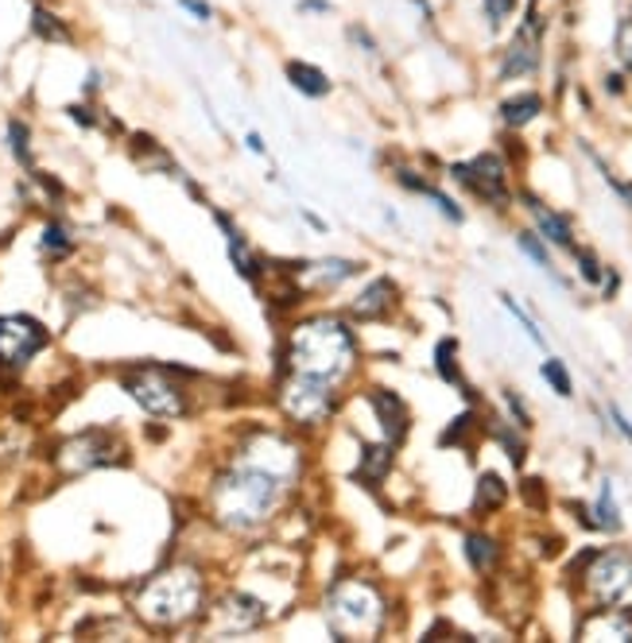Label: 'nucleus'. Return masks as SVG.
Returning <instances> with one entry per match:
<instances>
[{
    "instance_id": "obj_45",
    "label": "nucleus",
    "mask_w": 632,
    "mask_h": 643,
    "mask_svg": "<svg viewBox=\"0 0 632 643\" xmlns=\"http://www.w3.org/2000/svg\"><path fill=\"white\" fill-rule=\"evenodd\" d=\"M601 299H613V294H617V287H621V271H617V268H609V263H605V276H601Z\"/></svg>"
},
{
    "instance_id": "obj_3",
    "label": "nucleus",
    "mask_w": 632,
    "mask_h": 643,
    "mask_svg": "<svg viewBox=\"0 0 632 643\" xmlns=\"http://www.w3.org/2000/svg\"><path fill=\"white\" fill-rule=\"evenodd\" d=\"M210 604V578L190 558H175L152 570L128 593V609L148 632H187Z\"/></svg>"
},
{
    "instance_id": "obj_43",
    "label": "nucleus",
    "mask_w": 632,
    "mask_h": 643,
    "mask_svg": "<svg viewBox=\"0 0 632 643\" xmlns=\"http://www.w3.org/2000/svg\"><path fill=\"white\" fill-rule=\"evenodd\" d=\"M299 15H330L334 12V0H296Z\"/></svg>"
},
{
    "instance_id": "obj_14",
    "label": "nucleus",
    "mask_w": 632,
    "mask_h": 643,
    "mask_svg": "<svg viewBox=\"0 0 632 643\" xmlns=\"http://www.w3.org/2000/svg\"><path fill=\"white\" fill-rule=\"evenodd\" d=\"M400 310V283L388 276H376L345 302V318L350 322H388Z\"/></svg>"
},
{
    "instance_id": "obj_28",
    "label": "nucleus",
    "mask_w": 632,
    "mask_h": 643,
    "mask_svg": "<svg viewBox=\"0 0 632 643\" xmlns=\"http://www.w3.org/2000/svg\"><path fill=\"white\" fill-rule=\"evenodd\" d=\"M516 248H520L524 256H528L531 263H536L539 271H543L547 279H551V283H559V287H567V279L559 276V271H555V260H551V248H547V240L539 237L536 229H520L516 232Z\"/></svg>"
},
{
    "instance_id": "obj_15",
    "label": "nucleus",
    "mask_w": 632,
    "mask_h": 643,
    "mask_svg": "<svg viewBox=\"0 0 632 643\" xmlns=\"http://www.w3.org/2000/svg\"><path fill=\"white\" fill-rule=\"evenodd\" d=\"M578 640H632V604H586L574 624Z\"/></svg>"
},
{
    "instance_id": "obj_48",
    "label": "nucleus",
    "mask_w": 632,
    "mask_h": 643,
    "mask_svg": "<svg viewBox=\"0 0 632 643\" xmlns=\"http://www.w3.org/2000/svg\"><path fill=\"white\" fill-rule=\"evenodd\" d=\"M303 217H307V225H314L319 232H327V221H322L319 214H311V209H303Z\"/></svg>"
},
{
    "instance_id": "obj_24",
    "label": "nucleus",
    "mask_w": 632,
    "mask_h": 643,
    "mask_svg": "<svg viewBox=\"0 0 632 643\" xmlns=\"http://www.w3.org/2000/svg\"><path fill=\"white\" fill-rule=\"evenodd\" d=\"M74 248H79V240H74V229L63 221V217H48L40 229V256L48 263H66L74 256Z\"/></svg>"
},
{
    "instance_id": "obj_35",
    "label": "nucleus",
    "mask_w": 632,
    "mask_h": 643,
    "mask_svg": "<svg viewBox=\"0 0 632 643\" xmlns=\"http://www.w3.org/2000/svg\"><path fill=\"white\" fill-rule=\"evenodd\" d=\"M516 8H520V0H481V15H485V23H489L493 35L512 20Z\"/></svg>"
},
{
    "instance_id": "obj_13",
    "label": "nucleus",
    "mask_w": 632,
    "mask_h": 643,
    "mask_svg": "<svg viewBox=\"0 0 632 643\" xmlns=\"http://www.w3.org/2000/svg\"><path fill=\"white\" fill-rule=\"evenodd\" d=\"M280 271L296 279L303 294H330L342 283H350V279H358L365 271V263L350 260V256H319V260H291Z\"/></svg>"
},
{
    "instance_id": "obj_26",
    "label": "nucleus",
    "mask_w": 632,
    "mask_h": 643,
    "mask_svg": "<svg viewBox=\"0 0 632 643\" xmlns=\"http://www.w3.org/2000/svg\"><path fill=\"white\" fill-rule=\"evenodd\" d=\"M590 531H605V535H617L624 527V519H621V504H617V496H613V480H601L598 485V500L590 504Z\"/></svg>"
},
{
    "instance_id": "obj_11",
    "label": "nucleus",
    "mask_w": 632,
    "mask_h": 643,
    "mask_svg": "<svg viewBox=\"0 0 632 643\" xmlns=\"http://www.w3.org/2000/svg\"><path fill=\"white\" fill-rule=\"evenodd\" d=\"M543 39H547V20L536 0H531L524 20L516 23L508 46L500 51L497 82H524V77L539 74V66H543Z\"/></svg>"
},
{
    "instance_id": "obj_34",
    "label": "nucleus",
    "mask_w": 632,
    "mask_h": 643,
    "mask_svg": "<svg viewBox=\"0 0 632 643\" xmlns=\"http://www.w3.org/2000/svg\"><path fill=\"white\" fill-rule=\"evenodd\" d=\"M613 54H617V62H621V70H629L632 74V12H624L621 20H617Z\"/></svg>"
},
{
    "instance_id": "obj_46",
    "label": "nucleus",
    "mask_w": 632,
    "mask_h": 643,
    "mask_svg": "<svg viewBox=\"0 0 632 643\" xmlns=\"http://www.w3.org/2000/svg\"><path fill=\"white\" fill-rule=\"evenodd\" d=\"M245 147H249L252 155H260V159H268V144L260 132H245Z\"/></svg>"
},
{
    "instance_id": "obj_16",
    "label": "nucleus",
    "mask_w": 632,
    "mask_h": 643,
    "mask_svg": "<svg viewBox=\"0 0 632 643\" xmlns=\"http://www.w3.org/2000/svg\"><path fill=\"white\" fill-rule=\"evenodd\" d=\"M365 403L373 407V418L381 426V438L392 442V446H404L407 434H412V411H407L404 395H396L392 387H369Z\"/></svg>"
},
{
    "instance_id": "obj_8",
    "label": "nucleus",
    "mask_w": 632,
    "mask_h": 643,
    "mask_svg": "<svg viewBox=\"0 0 632 643\" xmlns=\"http://www.w3.org/2000/svg\"><path fill=\"white\" fill-rule=\"evenodd\" d=\"M51 469L55 477L74 480V477H86V473L97 469H113V465H125L128 461V442L121 431L113 426H86V431H74L66 438H59L48 454Z\"/></svg>"
},
{
    "instance_id": "obj_33",
    "label": "nucleus",
    "mask_w": 632,
    "mask_h": 643,
    "mask_svg": "<svg viewBox=\"0 0 632 643\" xmlns=\"http://www.w3.org/2000/svg\"><path fill=\"white\" fill-rule=\"evenodd\" d=\"M500 307H505V310H508V314H512V318H516V325H520V330H524V333H528V341H531V345L547 349V338H543V330H539V325H536V318H531V314H528V310H524V307H520V302H516V299H512V294H500Z\"/></svg>"
},
{
    "instance_id": "obj_49",
    "label": "nucleus",
    "mask_w": 632,
    "mask_h": 643,
    "mask_svg": "<svg viewBox=\"0 0 632 643\" xmlns=\"http://www.w3.org/2000/svg\"><path fill=\"white\" fill-rule=\"evenodd\" d=\"M0 635H4V624H0Z\"/></svg>"
},
{
    "instance_id": "obj_25",
    "label": "nucleus",
    "mask_w": 632,
    "mask_h": 643,
    "mask_svg": "<svg viewBox=\"0 0 632 643\" xmlns=\"http://www.w3.org/2000/svg\"><path fill=\"white\" fill-rule=\"evenodd\" d=\"M508 504V485H505V477L500 473H481L477 477V485H474V516L477 519H489V516H497L500 508Z\"/></svg>"
},
{
    "instance_id": "obj_44",
    "label": "nucleus",
    "mask_w": 632,
    "mask_h": 643,
    "mask_svg": "<svg viewBox=\"0 0 632 643\" xmlns=\"http://www.w3.org/2000/svg\"><path fill=\"white\" fill-rule=\"evenodd\" d=\"M609 423H613V431L621 434L624 442H632V423H629V415L617 407V403H609Z\"/></svg>"
},
{
    "instance_id": "obj_37",
    "label": "nucleus",
    "mask_w": 632,
    "mask_h": 643,
    "mask_svg": "<svg viewBox=\"0 0 632 643\" xmlns=\"http://www.w3.org/2000/svg\"><path fill=\"white\" fill-rule=\"evenodd\" d=\"M63 113L71 116V121L79 124V128H86V132H94V128H102V124H105V116L97 113L94 101H86V97H82V101H71V105H66Z\"/></svg>"
},
{
    "instance_id": "obj_38",
    "label": "nucleus",
    "mask_w": 632,
    "mask_h": 643,
    "mask_svg": "<svg viewBox=\"0 0 632 643\" xmlns=\"http://www.w3.org/2000/svg\"><path fill=\"white\" fill-rule=\"evenodd\" d=\"M500 403H505L508 418H512L520 431H531V411H528V403L520 400V392H512V387H500Z\"/></svg>"
},
{
    "instance_id": "obj_36",
    "label": "nucleus",
    "mask_w": 632,
    "mask_h": 643,
    "mask_svg": "<svg viewBox=\"0 0 632 643\" xmlns=\"http://www.w3.org/2000/svg\"><path fill=\"white\" fill-rule=\"evenodd\" d=\"M574 263H578V276H582V283H590V287H598L601 283V276H605V263L598 260V252L593 248H582L578 245L574 252Z\"/></svg>"
},
{
    "instance_id": "obj_7",
    "label": "nucleus",
    "mask_w": 632,
    "mask_h": 643,
    "mask_svg": "<svg viewBox=\"0 0 632 643\" xmlns=\"http://www.w3.org/2000/svg\"><path fill=\"white\" fill-rule=\"evenodd\" d=\"M272 403H276V411H280V418L296 434H319V431H327L338 418V411H342V387L283 369L272 384Z\"/></svg>"
},
{
    "instance_id": "obj_6",
    "label": "nucleus",
    "mask_w": 632,
    "mask_h": 643,
    "mask_svg": "<svg viewBox=\"0 0 632 643\" xmlns=\"http://www.w3.org/2000/svg\"><path fill=\"white\" fill-rule=\"evenodd\" d=\"M582 604H632V547H586L567 566Z\"/></svg>"
},
{
    "instance_id": "obj_42",
    "label": "nucleus",
    "mask_w": 632,
    "mask_h": 643,
    "mask_svg": "<svg viewBox=\"0 0 632 643\" xmlns=\"http://www.w3.org/2000/svg\"><path fill=\"white\" fill-rule=\"evenodd\" d=\"M102 90H105V74H102L97 66H90V70H86V82H82V97L94 101Z\"/></svg>"
},
{
    "instance_id": "obj_19",
    "label": "nucleus",
    "mask_w": 632,
    "mask_h": 643,
    "mask_svg": "<svg viewBox=\"0 0 632 643\" xmlns=\"http://www.w3.org/2000/svg\"><path fill=\"white\" fill-rule=\"evenodd\" d=\"M396 449L392 442H361L358 449V469H353V480L365 488H381L388 480L392 465H396Z\"/></svg>"
},
{
    "instance_id": "obj_27",
    "label": "nucleus",
    "mask_w": 632,
    "mask_h": 643,
    "mask_svg": "<svg viewBox=\"0 0 632 643\" xmlns=\"http://www.w3.org/2000/svg\"><path fill=\"white\" fill-rule=\"evenodd\" d=\"M485 431H489L493 438L500 442V449L508 454V461L524 465V457H528V438H524V434H528V431H520V426H516L508 415H493L489 423H485Z\"/></svg>"
},
{
    "instance_id": "obj_18",
    "label": "nucleus",
    "mask_w": 632,
    "mask_h": 643,
    "mask_svg": "<svg viewBox=\"0 0 632 643\" xmlns=\"http://www.w3.org/2000/svg\"><path fill=\"white\" fill-rule=\"evenodd\" d=\"M28 31H32V39H40V43H48V46H71L74 39H79L74 23L59 12L55 0H32V20H28Z\"/></svg>"
},
{
    "instance_id": "obj_2",
    "label": "nucleus",
    "mask_w": 632,
    "mask_h": 643,
    "mask_svg": "<svg viewBox=\"0 0 632 643\" xmlns=\"http://www.w3.org/2000/svg\"><path fill=\"white\" fill-rule=\"evenodd\" d=\"M283 369L345 387L361 369V341L353 322L330 310L291 318L280 345V372Z\"/></svg>"
},
{
    "instance_id": "obj_12",
    "label": "nucleus",
    "mask_w": 632,
    "mask_h": 643,
    "mask_svg": "<svg viewBox=\"0 0 632 643\" xmlns=\"http://www.w3.org/2000/svg\"><path fill=\"white\" fill-rule=\"evenodd\" d=\"M51 341H55L51 330L35 314H24V310L0 314V372L20 376L35 356L48 353Z\"/></svg>"
},
{
    "instance_id": "obj_5",
    "label": "nucleus",
    "mask_w": 632,
    "mask_h": 643,
    "mask_svg": "<svg viewBox=\"0 0 632 643\" xmlns=\"http://www.w3.org/2000/svg\"><path fill=\"white\" fill-rule=\"evenodd\" d=\"M198 372L190 369H175V364H125L117 372V384L136 407L148 418H164V423H175V418H187L195 400H190L187 380H195Z\"/></svg>"
},
{
    "instance_id": "obj_9",
    "label": "nucleus",
    "mask_w": 632,
    "mask_h": 643,
    "mask_svg": "<svg viewBox=\"0 0 632 643\" xmlns=\"http://www.w3.org/2000/svg\"><path fill=\"white\" fill-rule=\"evenodd\" d=\"M272 620V604L260 593L245 585H229L218 597H210L203 620H198V632L206 640H234V635H249Z\"/></svg>"
},
{
    "instance_id": "obj_21",
    "label": "nucleus",
    "mask_w": 632,
    "mask_h": 643,
    "mask_svg": "<svg viewBox=\"0 0 632 643\" xmlns=\"http://www.w3.org/2000/svg\"><path fill=\"white\" fill-rule=\"evenodd\" d=\"M396 183L404 186L407 194H419V198H427L431 206H435L438 214L446 217V221H454V225H462V221H466V209H462L458 201H454V198H450V194H446V190H438V186L431 183L427 175H419V170H412V167H400V170H396Z\"/></svg>"
},
{
    "instance_id": "obj_30",
    "label": "nucleus",
    "mask_w": 632,
    "mask_h": 643,
    "mask_svg": "<svg viewBox=\"0 0 632 643\" xmlns=\"http://www.w3.org/2000/svg\"><path fill=\"white\" fill-rule=\"evenodd\" d=\"M458 353H462V345H458V338H438L435 341V376L443 380V384H450V387H466V376H462V361H458Z\"/></svg>"
},
{
    "instance_id": "obj_41",
    "label": "nucleus",
    "mask_w": 632,
    "mask_h": 643,
    "mask_svg": "<svg viewBox=\"0 0 632 643\" xmlns=\"http://www.w3.org/2000/svg\"><path fill=\"white\" fill-rule=\"evenodd\" d=\"M345 35H350V43H358L365 54H376V51H381V46H376V39L369 35L365 23H350V28H345Z\"/></svg>"
},
{
    "instance_id": "obj_17",
    "label": "nucleus",
    "mask_w": 632,
    "mask_h": 643,
    "mask_svg": "<svg viewBox=\"0 0 632 643\" xmlns=\"http://www.w3.org/2000/svg\"><path fill=\"white\" fill-rule=\"evenodd\" d=\"M516 198L524 201V209H528V217H531V229H536L539 237L547 240V245H551V248H562V252H574L578 240H574V225H570V217H567V214L551 209L543 198H536V194H528V190H520Z\"/></svg>"
},
{
    "instance_id": "obj_47",
    "label": "nucleus",
    "mask_w": 632,
    "mask_h": 643,
    "mask_svg": "<svg viewBox=\"0 0 632 643\" xmlns=\"http://www.w3.org/2000/svg\"><path fill=\"white\" fill-rule=\"evenodd\" d=\"M624 90H629V85H624V70H621V74H617V70H613V74H605V93H613V97H617V93H624Z\"/></svg>"
},
{
    "instance_id": "obj_22",
    "label": "nucleus",
    "mask_w": 632,
    "mask_h": 643,
    "mask_svg": "<svg viewBox=\"0 0 632 643\" xmlns=\"http://www.w3.org/2000/svg\"><path fill=\"white\" fill-rule=\"evenodd\" d=\"M462 554H466L469 570L481 573V578H489V573L500 570V558H505V550H500V539L489 531H466V539H462Z\"/></svg>"
},
{
    "instance_id": "obj_40",
    "label": "nucleus",
    "mask_w": 632,
    "mask_h": 643,
    "mask_svg": "<svg viewBox=\"0 0 632 643\" xmlns=\"http://www.w3.org/2000/svg\"><path fill=\"white\" fill-rule=\"evenodd\" d=\"M175 4H179L187 15H195V23H214V15H218L210 0H175Z\"/></svg>"
},
{
    "instance_id": "obj_10",
    "label": "nucleus",
    "mask_w": 632,
    "mask_h": 643,
    "mask_svg": "<svg viewBox=\"0 0 632 643\" xmlns=\"http://www.w3.org/2000/svg\"><path fill=\"white\" fill-rule=\"evenodd\" d=\"M450 178L458 186H466L477 201H485L489 209H508L512 206V163L500 152H481L474 159L450 163Z\"/></svg>"
},
{
    "instance_id": "obj_32",
    "label": "nucleus",
    "mask_w": 632,
    "mask_h": 643,
    "mask_svg": "<svg viewBox=\"0 0 632 643\" xmlns=\"http://www.w3.org/2000/svg\"><path fill=\"white\" fill-rule=\"evenodd\" d=\"M539 376L547 380V387H551L559 400H570V395H574V380H570V369L559 361V356H547V361L539 364Z\"/></svg>"
},
{
    "instance_id": "obj_29",
    "label": "nucleus",
    "mask_w": 632,
    "mask_h": 643,
    "mask_svg": "<svg viewBox=\"0 0 632 643\" xmlns=\"http://www.w3.org/2000/svg\"><path fill=\"white\" fill-rule=\"evenodd\" d=\"M4 144H9L12 159L20 163L24 170L35 167V144H32V124L24 116H9L4 121Z\"/></svg>"
},
{
    "instance_id": "obj_20",
    "label": "nucleus",
    "mask_w": 632,
    "mask_h": 643,
    "mask_svg": "<svg viewBox=\"0 0 632 643\" xmlns=\"http://www.w3.org/2000/svg\"><path fill=\"white\" fill-rule=\"evenodd\" d=\"M283 77H288V85L299 93V97L307 101H322L334 93V82H330V74L319 66V62L311 59H288L283 62Z\"/></svg>"
},
{
    "instance_id": "obj_23",
    "label": "nucleus",
    "mask_w": 632,
    "mask_h": 643,
    "mask_svg": "<svg viewBox=\"0 0 632 643\" xmlns=\"http://www.w3.org/2000/svg\"><path fill=\"white\" fill-rule=\"evenodd\" d=\"M543 93H536V90H520V93H512V97H505L500 101V124H505L508 132H520V128H528V124H536L539 121V113H543Z\"/></svg>"
},
{
    "instance_id": "obj_39",
    "label": "nucleus",
    "mask_w": 632,
    "mask_h": 643,
    "mask_svg": "<svg viewBox=\"0 0 632 643\" xmlns=\"http://www.w3.org/2000/svg\"><path fill=\"white\" fill-rule=\"evenodd\" d=\"M520 496H524V504H531L536 511H543L547 508V492H543V480L539 477H528L520 485Z\"/></svg>"
},
{
    "instance_id": "obj_4",
    "label": "nucleus",
    "mask_w": 632,
    "mask_h": 643,
    "mask_svg": "<svg viewBox=\"0 0 632 643\" xmlns=\"http://www.w3.org/2000/svg\"><path fill=\"white\" fill-rule=\"evenodd\" d=\"M322 616L334 640H381L392 624L388 589L369 573H342L322 589Z\"/></svg>"
},
{
    "instance_id": "obj_1",
    "label": "nucleus",
    "mask_w": 632,
    "mask_h": 643,
    "mask_svg": "<svg viewBox=\"0 0 632 643\" xmlns=\"http://www.w3.org/2000/svg\"><path fill=\"white\" fill-rule=\"evenodd\" d=\"M291 492L296 485L280 480L276 473L241 461V457H226V465L206 485V516L218 531L245 539V535H257L268 523H276L280 511L288 508Z\"/></svg>"
},
{
    "instance_id": "obj_31",
    "label": "nucleus",
    "mask_w": 632,
    "mask_h": 643,
    "mask_svg": "<svg viewBox=\"0 0 632 643\" xmlns=\"http://www.w3.org/2000/svg\"><path fill=\"white\" fill-rule=\"evenodd\" d=\"M481 431H485V423H481V415H477V407H466L458 418H450V426L443 431L438 446H462V449H466Z\"/></svg>"
}]
</instances>
